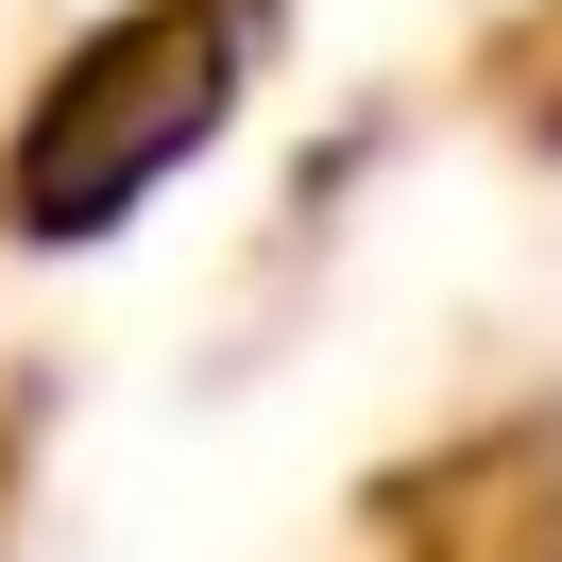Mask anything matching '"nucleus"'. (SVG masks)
<instances>
[{"instance_id":"obj_1","label":"nucleus","mask_w":562,"mask_h":562,"mask_svg":"<svg viewBox=\"0 0 562 562\" xmlns=\"http://www.w3.org/2000/svg\"><path fill=\"white\" fill-rule=\"evenodd\" d=\"M222 103H239V18H222V0H154L103 52H69V86L35 103L0 205L35 222V239H103L137 188H171L188 154L222 137Z\"/></svg>"}]
</instances>
